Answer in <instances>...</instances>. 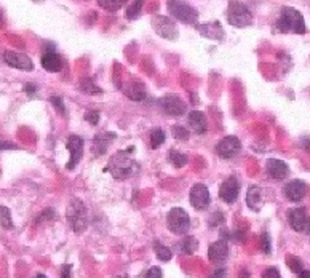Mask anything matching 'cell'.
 <instances>
[{"mask_svg":"<svg viewBox=\"0 0 310 278\" xmlns=\"http://www.w3.org/2000/svg\"><path fill=\"white\" fill-rule=\"evenodd\" d=\"M135 147H128L125 150H118L114 153L112 157L109 159V165L104 168V171H109L114 176V179H127L133 173H135L139 166L138 163L130 157V153H133Z\"/></svg>","mask_w":310,"mask_h":278,"instance_id":"obj_1","label":"cell"},{"mask_svg":"<svg viewBox=\"0 0 310 278\" xmlns=\"http://www.w3.org/2000/svg\"><path fill=\"white\" fill-rule=\"evenodd\" d=\"M275 27L278 32H282V34H288V32H293V34H305L307 32L302 13L291 7L282 8Z\"/></svg>","mask_w":310,"mask_h":278,"instance_id":"obj_2","label":"cell"},{"mask_svg":"<svg viewBox=\"0 0 310 278\" xmlns=\"http://www.w3.org/2000/svg\"><path fill=\"white\" fill-rule=\"evenodd\" d=\"M167 8H168L170 15L173 18H176L178 21H181V23H184V24H197L198 12L187 2H182V0H168Z\"/></svg>","mask_w":310,"mask_h":278,"instance_id":"obj_3","label":"cell"},{"mask_svg":"<svg viewBox=\"0 0 310 278\" xmlns=\"http://www.w3.org/2000/svg\"><path fill=\"white\" fill-rule=\"evenodd\" d=\"M227 21L230 26L246 27L253 24V15L245 4L238 2V0H232L227 8Z\"/></svg>","mask_w":310,"mask_h":278,"instance_id":"obj_4","label":"cell"},{"mask_svg":"<svg viewBox=\"0 0 310 278\" xmlns=\"http://www.w3.org/2000/svg\"><path fill=\"white\" fill-rule=\"evenodd\" d=\"M68 221L75 233H82L88 227V216H86V208L80 202V200L74 198L69 208H68Z\"/></svg>","mask_w":310,"mask_h":278,"instance_id":"obj_5","label":"cell"},{"mask_svg":"<svg viewBox=\"0 0 310 278\" xmlns=\"http://www.w3.org/2000/svg\"><path fill=\"white\" fill-rule=\"evenodd\" d=\"M167 222H168V229L174 235H185L191 229V218L182 208H173L168 213Z\"/></svg>","mask_w":310,"mask_h":278,"instance_id":"obj_6","label":"cell"},{"mask_svg":"<svg viewBox=\"0 0 310 278\" xmlns=\"http://www.w3.org/2000/svg\"><path fill=\"white\" fill-rule=\"evenodd\" d=\"M152 23V27L153 30L157 32V34L162 37V39H167V40H176L178 39V27H176V23L173 19L167 18V16H162V15H157L150 19Z\"/></svg>","mask_w":310,"mask_h":278,"instance_id":"obj_7","label":"cell"},{"mask_svg":"<svg viewBox=\"0 0 310 278\" xmlns=\"http://www.w3.org/2000/svg\"><path fill=\"white\" fill-rule=\"evenodd\" d=\"M159 107L163 110L167 115L171 117H181L187 112V106L179 96L176 95H168L159 99Z\"/></svg>","mask_w":310,"mask_h":278,"instance_id":"obj_8","label":"cell"},{"mask_svg":"<svg viewBox=\"0 0 310 278\" xmlns=\"http://www.w3.org/2000/svg\"><path fill=\"white\" fill-rule=\"evenodd\" d=\"M288 222L293 230L301 233H310V218L305 208H293L288 211Z\"/></svg>","mask_w":310,"mask_h":278,"instance_id":"obj_9","label":"cell"},{"mask_svg":"<svg viewBox=\"0 0 310 278\" xmlns=\"http://www.w3.org/2000/svg\"><path fill=\"white\" fill-rule=\"evenodd\" d=\"M241 150V142L235 136H227L216 144V153L221 159H234Z\"/></svg>","mask_w":310,"mask_h":278,"instance_id":"obj_10","label":"cell"},{"mask_svg":"<svg viewBox=\"0 0 310 278\" xmlns=\"http://www.w3.org/2000/svg\"><path fill=\"white\" fill-rule=\"evenodd\" d=\"M238 194H240V184L235 176H229L219 187V198L229 205L237 202Z\"/></svg>","mask_w":310,"mask_h":278,"instance_id":"obj_11","label":"cell"},{"mask_svg":"<svg viewBox=\"0 0 310 278\" xmlns=\"http://www.w3.org/2000/svg\"><path fill=\"white\" fill-rule=\"evenodd\" d=\"M83 139L80 136H69L68 141H66V147L69 149V153H71V157H69V162L68 165H66V168L68 170H74L77 163H79L82 160V155H83Z\"/></svg>","mask_w":310,"mask_h":278,"instance_id":"obj_12","label":"cell"},{"mask_svg":"<svg viewBox=\"0 0 310 278\" xmlns=\"http://www.w3.org/2000/svg\"><path fill=\"white\" fill-rule=\"evenodd\" d=\"M209 202H211V198H209V191L205 184H195L191 189V205L195 209H206Z\"/></svg>","mask_w":310,"mask_h":278,"instance_id":"obj_13","label":"cell"},{"mask_svg":"<svg viewBox=\"0 0 310 278\" xmlns=\"http://www.w3.org/2000/svg\"><path fill=\"white\" fill-rule=\"evenodd\" d=\"M4 59L10 68H15L19 71H32L34 69V63H32V59L27 56V54H23V53L5 51Z\"/></svg>","mask_w":310,"mask_h":278,"instance_id":"obj_14","label":"cell"},{"mask_svg":"<svg viewBox=\"0 0 310 278\" xmlns=\"http://www.w3.org/2000/svg\"><path fill=\"white\" fill-rule=\"evenodd\" d=\"M208 258L213 264H223L229 258V244L226 240H218L209 244Z\"/></svg>","mask_w":310,"mask_h":278,"instance_id":"obj_15","label":"cell"},{"mask_svg":"<svg viewBox=\"0 0 310 278\" xmlns=\"http://www.w3.org/2000/svg\"><path fill=\"white\" fill-rule=\"evenodd\" d=\"M285 197L290 200V202H301V200L305 197L307 194V186L304 181L301 179H294L291 182H288L285 186V191H283Z\"/></svg>","mask_w":310,"mask_h":278,"instance_id":"obj_16","label":"cell"},{"mask_svg":"<svg viewBox=\"0 0 310 278\" xmlns=\"http://www.w3.org/2000/svg\"><path fill=\"white\" fill-rule=\"evenodd\" d=\"M198 32L211 40H223L224 39V29L221 26L218 21H213V23H205V24H198L197 26Z\"/></svg>","mask_w":310,"mask_h":278,"instance_id":"obj_17","label":"cell"},{"mask_svg":"<svg viewBox=\"0 0 310 278\" xmlns=\"http://www.w3.org/2000/svg\"><path fill=\"white\" fill-rule=\"evenodd\" d=\"M42 66H43V69L48 72H61L64 68V61L58 53L47 51L42 56Z\"/></svg>","mask_w":310,"mask_h":278,"instance_id":"obj_18","label":"cell"},{"mask_svg":"<svg viewBox=\"0 0 310 278\" xmlns=\"http://www.w3.org/2000/svg\"><path fill=\"white\" fill-rule=\"evenodd\" d=\"M265 168H267V173L273 177V179H285V177H288V174H290V168H288V165L283 160L270 159V160H267Z\"/></svg>","mask_w":310,"mask_h":278,"instance_id":"obj_19","label":"cell"},{"mask_svg":"<svg viewBox=\"0 0 310 278\" xmlns=\"http://www.w3.org/2000/svg\"><path fill=\"white\" fill-rule=\"evenodd\" d=\"M189 125H191V128L195 135H203L208 128V121H206L205 114L200 112V110H194V112H191L189 114Z\"/></svg>","mask_w":310,"mask_h":278,"instance_id":"obj_20","label":"cell"},{"mask_svg":"<svg viewBox=\"0 0 310 278\" xmlns=\"http://www.w3.org/2000/svg\"><path fill=\"white\" fill-rule=\"evenodd\" d=\"M115 138V133H98L93 139V146L96 150V155H101L107 150L109 144L114 141Z\"/></svg>","mask_w":310,"mask_h":278,"instance_id":"obj_21","label":"cell"},{"mask_svg":"<svg viewBox=\"0 0 310 278\" xmlns=\"http://www.w3.org/2000/svg\"><path fill=\"white\" fill-rule=\"evenodd\" d=\"M121 91H123L130 99H133V101H142V99L146 98L144 85L136 83V82H131V83H127L125 86H121Z\"/></svg>","mask_w":310,"mask_h":278,"instance_id":"obj_22","label":"cell"},{"mask_svg":"<svg viewBox=\"0 0 310 278\" xmlns=\"http://www.w3.org/2000/svg\"><path fill=\"white\" fill-rule=\"evenodd\" d=\"M246 205L253 209L258 211L262 205V197H261V187L258 186H251L246 192Z\"/></svg>","mask_w":310,"mask_h":278,"instance_id":"obj_23","label":"cell"},{"mask_svg":"<svg viewBox=\"0 0 310 278\" xmlns=\"http://www.w3.org/2000/svg\"><path fill=\"white\" fill-rule=\"evenodd\" d=\"M178 250L182 254H194L198 250V241L194 237H185L181 243H178Z\"/></svg>","mask_w":310,"mask_h":278,"instance_id":"obj_24","label":"cell"},{"mask_svg":"<svg viewBox=\"0 0 310 278\" xmlns=\"http://www.w3.org/2000/svg\"><path fill=\"white\" fill-rule=\"evenodd\" d=\"M79 90L86 95H101L103 93L101 88H99L91 79H82L79 83Z\"/></svg>","mask_w":310,"mask_h":278,"instance_id":"obj_25","label":"cell"},{"mask_svg":"<svg viewBox=\"0 0 310 278\" xmlns=\"http://www.w3.org/2000/svg\"><path fill=\"white\" fill-rule=\"evenodd\" d=\"M96 2L101 8L107 10V12H117V10H120L128 2V0H96Z\"/></svg>","mask_w":310,"mask_h":278,"instance_id":"obj_26","label":"cell"},{"mask_svg":"<svg viewBox=\"0 0 310 278\" xmlns=\"http://www.w3.org/2000/svg\"><path fill=\"white\" fill-rule=\"evenodd\" d=\"M144 2H146V0H133V2H131V4L128 5V8H127V18H128V19H136V18H139V15H141V12H142Z\"/></svg>","mask_w":310,"mask_h":278,"instance_id":"obj_27","label":"cell"},{"mask_svg":"<svg viewBox=\"0 0 310 278\" xmlns=\"http://www.w3.org/2000/svg\"><path fill=\"white\" fill-rule=\"evenodd\" d=\"M0 226L4 229L10 230L13 229V219H12V213L7 206H0Z\"/></svg>","mask_w":310,"mask_h":278,"instance_id":"obj_28","label":"cell"},{"mask_svg":"<svg viewBox=\"0 0 310 278\" xmlns=\"http://www.w3.org/2000/svg\"><path fill=\"white\" fill-rule=\"evenodd\" d=\"M165 138H167V135H165V131L160 130V128H155V130L150 133V147H152V149L160 147L162 144L165 142Z\"/></svg>","mask_w":310,"mask_h":278,"instance_id":"obj_29","label":"cell"},{"mask_svg":"<svg viewBox=\"0 0 310 278\" xmlns=\"http://www.w3.org/2000/svg\"><path fill=\"white\" fill-rule=\"evenodd\" d=\"M170 162L176 166V168H182V166L187 165V162H189V159H187V155L178 152L176 149H173L170 152Z\"/></svg>","mask_w":310,"mask_h":278,"instance_id":"obj_30","label":"cell"},{"mask_svg":"<svg viewBox=\"0 0 310 278\" xmlns=\"http://www.w3.org/2000/svg\"><path fill=\"white\" fill-rule=\"evenodd\" d=\"M153 248H155V253H157V258L163 262H168L171 259V250L168 246H163V244L160 243H155L153 244Z\"/></svg>","mask_w":310,"mask_h":278,"instance_id":"obj_31","label":"cell"},{"mask_svg":"<svg viewBox=\"0 0 310 278\" xmlns=\"http://www.w3.org/2000/svg\"><path fill=\"white\" fill-rule=\"evenodd\" d=\"M286 264L290 265V269H291L293 272H296V273H299V272H302V270H304V265H302L301 259L296 258V256H288Z\"/></svg>","mask_w":310,"mask_h":278,"instance_id":"obj_32","label":"cell"},{"mask_svg":"<svg viewBox=\"0 0 310 278\" xmlns=\"http://www.w3.org/2000/svg\"><path fill=\"white\" fill-rule=\"evenodd\" d=\"M171 135H173V138L181 139V141H187V139H189V131H187V130H185L184 127H181V125L173 127Z\"/></svg>","mask_w":310,"mask_h":278,"instance_id":"obj_33","label":"cell"},{"mask_svg":"<svg viewBox=\"0 0 310 278\" xmlns=\"http://www.w3.org/2000/svg\"><path fill=\"white\" fill-rule=\"evenodd\" d=\"M50 103L56 107V110L59 112V115H66V106H64V103H63V99L59 98V96H51L50 98Z\"/></svg>","mask_w":310,"mask_h":278,"instance_id":"obj_34","label":"cell"},{"mask_svg":"<svg viewBox=\"0 0 310 278\" xmlns=\"http://www.w3.org/2000/svg\"><path fill=\"white\" fill-rule=\"evenodd\" d=\"M261 248L265 254H270L272 251V246H270V237H269V233L267 232H264L262 235H261Z\"/></svg>","mask_w":310,"mask_h":278,"instance_id":"obj_35","label":"cell"},{"mask_svg":"<svg viewBox=\"0 0 310 278\" xmlns=\"http://www.w3.org/2000/svg\"><path fill=\"white\" fill-rule=\"evenodd\" d=\"M83 118L88 121L90 125H98V121H99V114L96 112V110H86Z\"/></svg>","mask_w":310,"mask_h":278,"instance_id":"obj_36","label":"cell"},{"mask_svg":"<svg viewBox=\"0 0 310 278\" xmlns=\"http://www.w3.org/2000/svg\"><path fill=\"white\" fill-rule=\"evenodd\" d=\"M223 222H224L223 213H221V211H216V213L211 216V219H209V226H211V227H218L219 224H223Z\"/></svg>","mask_w":310,"mask_h":278,"instance_id":"obj_37","label":"cell"},{"mask_svg":"<svg viewBox=\"0 0 310 278\" xmlns=\"http://www.w3.org/2000/svg\"><path fill=\"white\" fill-rule=\"evenodd\" d=\"M162 269H159V267H150V269L146 272V275H144L142 278H162Z\"/></svg>","mask_w":310,"mask_h":278,"instance_id":"obj_38","label":"cell"},{"mask_svg":"<svg viewBox=\"0 0 310 278\" xmlns=\"http://www.w3.org/2000/svg\"><path fill=\"white\" fill-rule=\"evenodd\" d=\"M262 278H282L280 272L275 269V267H270V269H265L262 273Z\"/></svg>","mask_w":310,"mask_h":278,"instance_id":"obj_39","label":"cell"},{"mask_svg":"<svg viewBox=\"0 0 310 278\" xmlns=\"http://www.w3.org/2000/svg\"><path fill=\"white\" fill-rule=\"evenodd\" d=\"M18 146L13 142H5V141H0V150H8V149H16Z\"/></svg>","mask_w":310,"mask_h":278,"instance_id":"obj_40","label":"cell"},{"mask_svg":"<svg viewBox=\"0 0 310 278\" xmlns=\"http://www.w3.org/2000/svg\"><path fill=\"white\" fill-rule=\"evenodd\" d=\"M36 91H37V86H36L34 83H26V85H24V93H27V95L32 96Z\"/></svg>","mask_w":310,"mask_h":278,"instance_id":"obj_41","label":"cell"},{"mask_svg":"<svg viewBox=\"0 0 310 278\" xmlns=\"http://www.w3.org/2000/svg\"><path fill=\"white\" fill-rule=\"evenodd\" d=\"M226 270L224 269H218V270H214L211 275H209L208 278H226Z\"/></svg>","mask_w":310,"mask_h":278,"instance_id":"obj_42","label":"cell"},{"mask_svg":"<svg viewBox=\"0 0 310 278\" xmlns=\"http://www.w3.org/2000/svg\"><path fill=\"white\" fill-rule=\"evenodd\" d=\"M71 270H72V265H64L63 272H61V278H71Z\"/></svg>","mask_w":310,"mask_h":278,"instance_id":"obj_43","label":"cell"},{"mask_svg":"<svg viewBox=\"0 0 310 278\" xmlns=\"http://www.w3.org/2000/svg\"><path fill=\"white\" fill-rule=\"evenodd\" d=\"M299 278H310V270H302V272H299Z\"/></svg>","mask_w":310,"mask_h":278,"instance_id":"obj_44","label":"cell"},{"mask_svg":"<svg viewBox=\"0 0 310 278\" xmlns=\"http://www.w3.org/2000/svg\"><path fill=\"white\" fill-rule=\"evenodd\" d=\"M36 278H47V276H45V275H43V273H39V275H37Z\"/></svg>","mask_w":310,"mask_h":278,"instance_id":"obj_45","label":"cell"},{"mask_svg":"<svg viewBox=\"0 0 310 278\" xmlns=\"http://www.w3.org/2000/svg\"><path fill=\"white\" fill-rule=\"evenodd\" d=\"M120 278H127V276H120Z\"/></svg>","mask_w":310,"mask_h":278,"instance_id":"obj_46","label":"cell"}]
</instances>
